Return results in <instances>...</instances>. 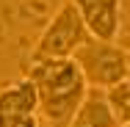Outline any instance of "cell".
Wrapping results in <instances>:
<instances>
[{
  "label": "cell",
  "instance_id": "6da1fadb",
  "mask_svg": "<svg viewBox=\"0 0 130 127\" xmlns=\"http://www.w3.org/2000/svg\"><path fill=\"white\" fill-rule=\"evenodd\" d=\"M28 77L39 91V111L50 127H69L80 102L89 94V83L75 58L30 61Z\"/></svg>",
  "mask_w": 130,
  "mask_h": 127
},
{
  "label": "cell",
  "instance_id": "7a4b0ae2",
  "mask_svg": "<svg viewBox=\"0 0 130 127\" xmlns=\"http://www.w3.org/2000/svg\"><path fill=\"white\" fill-rule=\"evenodd\" d=\"M91 30L86 28L83 17L69 0H61V6L55 8L50 17L47 28L42 30V36L36 39L30 61H50V58H72L75 52L91 42Z\"/></svg>",
  "mask_w": 130,
  "mask_h": 127
},
{
  "label": "cell",
  "instance_id": "3957f363",
  "mask_svg": "<svg viewBox=\"0 0 130 127\" xmlns=\"http://www.w3.org/2000/svg\"><path fill=\"white\" fill-rule=\"evenodd\" d=\"M80 72L86 77L89 88H113L122 80L130 77V50L122 42H105V39H91L80 47L75 55Z\"/></svg>",
  "mask_w": 130,
  "mask_h": 127
},
{
  "label": "cell",
  "instance_id": "277c9868",
  "mask_svg": "<svg viewBox=\"0 0 130 127\" xmlns=\"http://www.w3.org/2000/svg\"><path fill=\"white\" fill-rule=\"evenodd\" d=\"M94 39L113 42L122 28V3L119 0H69Z\"/></svg>",
  "mask_w": 130,
  "mask_h": 127
},
{
  "label": "cell",
  "instance_id": "5b68a950",
  "mask_svg": "<svg viewBox=\"0 0 130 127\" xmlns=\"http://www.w3.org/2000/svg\"><path fill=\"white\" fill-rule=\"evenodd\" d=\"M69 127H119V119H116L103 88H89V94L80 102Z\"/></svg>",
  "mask_w": 130,
  "mask_h": 127
},
{
  "label": "cell",
  "instance_id": "8992f818",
  "mask_svg": "<svg viewBox=\"0 0 130 127\" xmlns=\"http://www.w3.org/2000/svg\"><path fill=\"white\" fill-rule=\"evenodd\" d=\"M39 111V91L30 77H20L0 88V113L6 116H25Z\"/></svg>",
  "mask_w": 130,
  "mask_h": 127
},
{
  "label": "cell",
  "instance_id": "52a82bcc",
  "mask_svg": "<svg viewBox=\"0 0 130 127\" xmlns=\"http://www.w3.org/2000/svg\"><path fill=\"white\" fill-rule=\"evenodd\" d=\"M105 97H108V102H111V108H113L119 124H130V77L122 80L119 86L108 88Z\"/></svg>",
  "mask_w": 130,
  "mask_h": 127
},
{
  "label": "cell",
  "instance_id": "ba28073f",
  "mask_svg": "<svg viewBox=\"0 0 130 127\" xmlns=\"http://www.w3.org/2000/svg\"><path fill=\"white\" fill-rule=\"evenodd\" d=\"M6 127H39V116L36 113H25V116H8Z\"/></svg>",
  "mask_w": 130,
  "mask_h": 127
},
{
  "label": "cell",
  "instance_id": "9c48e42d",
  "mask_svg": "<svg viewBox=\"0 0 130 127\" xmlns=\"http://www.w3.org/2000/svg\"><path fill=\"white\" fill-rule=\"evenodd\" d=\"M122 44H125V47H127V50H130V33H127V36H125V39H122Z\"/></svg>",
  "mask_w": 130,
  "mask_h": 127
},
{
  "label": "cell",
  "instance_id": "30bf717a",
  "mask_svg": "<svg viewBox=\"0 0 130 127\" xmlns=\"http://www.w3.org/2000/svg\"><path fill=\"white\" fill-rule=\"evenodd\" d=\"M6 119H8V116H6V113H0V127H6Z\"/></svg>",
  "mask_w": 130,
  "mask_h": 127
},
{
  "label": "cell",
  "instance_id": "8fae6325",
  "mask_svg": "<svg viewBox=\"0 0 130 127\" xmlns=\"http://www.w3.org/2000/svg\"><path fill=\"white\" fill-rule=\"evenodd\" d=\"M119 127H130V124H119Z\"/></svg>",
  "mask_w": 130,
  "mask_h": 127
}]
</instances>
